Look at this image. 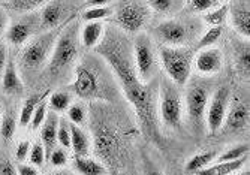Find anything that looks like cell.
<instances>
[{"label":"cell","mask_w":250,"mask_h":175,"mask_svg":"<svg viewBox=\"0 0 250 175\" xmlns=\"http://www.w3.org/2000/svg\"><path fill=\"white\" fill-rule=\"evenodd\" d=\"M36 29H39V17L32 18V19L24 18V19L17 21V23L11 24L8 27L6 39L9 43H12V45L20 47V45H22V43H26L30 36H33Z\"/></svg>","instance_id":"obj_14"},{"label":"cell","mask_w":250,"mask_h":175,"mask_svg":"<svg viewBox=\"0 0 250 175\" xmlns=\"http://www.w3.org/2000/svg\"><path fill=\"white\" fill-rule=\"evenodd\" d=\"M48 160L53 166L62 168L67 163V153L63 148H54L51 151V155L48 156Z\"/></svg>","instance_id":"obj_38"},{"label":"cell","mask_w":250,"mask_h":175,"mask_svg":"<svg viewBox=\"0 0 250 175\" xmlns=\"http://www.w3.org/2000/svg\"><path fill=\"white\" fill-rule=\"evenodd\" d=\"M210 100L208 87L204 84H192L186 93V113L190 126L196 130H201Z\"/></svg>","instance_id":"obj_9"},{"label":"cell","mask_w":250,"mask_h":175,"mask_svg":"<svg viewBox=\"0 0 250 175\" xmlns=\"http://www.w3.org/2000/svg\"><path fill=\"white\" fill-rule=\"evenodd\" d=\"M29 151H30V142L29 141H21L17 145V150H15V157H17V160L18 162H24L29 157Z\"/></svg>","instance_id":"obj_40"},{"label":"cell","mask_w":250,"mask_h":175,"mask_svg":"<svg viewBox=\"0 0 250 175\" xmlns=\"http://www.w3.org/2000/svg\"><path fill=\"white\" fill-rule=\"evenodd\" d=\"M95 53L102 57L119 81L120 89L129 103L133 106L143 134L151 139H159L157 116V79L144 84L135 69L132 43L126 33L116 27H106L102 39L95 47Z\"/></svg>","instance_id":"obj_1"},{"label":"cell","mask_w":250,"mask_h":175,"mask_svg":"<svg viewBox=\"0 0 250 175\" xmlns=\"http://www.w3.org/2000/svg\"><path fill=\"white\" fill-rule=\"evenodd\" d=\"M246 160L247 156L231 162H213L207 168L198 171L195 175H231L234 172H238L246 165Z\"/></svg>","instance_id":"obj_18"},{"label":"cell","mask_w":250,"mask_h":175,"mask_svg":"<svg viewBox=\"0 0 250 175\" xmlns=\"http://www.w3.org/2000/svg\"><path fill=\"white\" fill-rule=\"evenodd\" d=\"M157 116L161 121L172 130H178L183 123V99L175 85L168 78H164L159 82L157 95Z\"/></svg>","instance_id":"obj_5"},{"label":"cell","mask_w":250,"mask_h":175,"mask_svg":"<svg viewBox=\"0 0 250 175\" xmlns=\"http://www.w3.org/2000/svg\"><path fill=\"white\" fill-rule=\"evenodd\" d=\"M8 56H9V51L6 48V43H3L2 40H0V79H2V75H3V71L6 66Z\"/></svg>","instance_id":"obj_42"},{"label":"cell","mask_w":250,"mask_h":175,"mask_svg":"<svg viewBox=\"0 0 250 175\" xmlns=\"http://www.w3.org/2000/svg\"><path fill=\"white\" fill-rule=\"evenodd\" d=\"M219 6V0H190L192 12H208Z\"/></svg>","instance_id":"obj_37"},{"label":"cell","mask_w":250,"mask_h":175,"mask_svg":"<svg viewBox=\"0 0 250 175\" xmlns=\"http://www.w3.org/2000/svg\"><path fill=\"white\" fill-rule=\"evenodd\" d=\"M45 3H48V0H6L5 9L17 12V14H26V12L38 9L39 6Z\"/></svg>","instance_id":"obj_27"},{"label":"cell","mask_w":250,"mask_h":175,"mask_svg":"<svg viewBox=\"0 0 250 175\" xmlns=\"http://www.w3.org/2000/svg\"><path fill=\"white\" fill-rule=\"evenodd\" d=\"M223 33V29L222 26H217V27H210L204 36L198 40V45H196V50H202V48H208V47H213L214 43L219 40V38L222 36Z\"/></svg>","instance_id":"obj_33"},{"label":"cell","mask_w":250,"mask_h":175,"mask_svg":"<svg viewBox=\"0 0 250 175\" xmlns=\"http://www.w3.org/2000/svg\"><path fill=\"white\" fill-rule=\"evenodd\" d=\"M2 2H3V3H5V2H6V0H0V3H2Z\"/></svg>","instance_id":"obj_50"},{"label":"cell","mask_w":250,"mask_h":175,"mask_svg":"<svg viewBox=\"0 0 250 175\" xmlns=\"http://www.w3.org/2000/svg\"><path fill=\"white\" fill-rule=\"evenodd\" d=\"M48 95H50V92L43 96V99L38 103V106H36V109H35L33 117H32V121H30L32 130H38V129L42 126L45 117H47V113H48V99H47V97H48Z\"/></svg>","instance_id":"obj_32"},{"label":"cell","mask_w":250,"mask_h":175,"mask_svg":"<svg viewBox=\"0 0 250 175\" xmlns=\"http://www.w3.org/2000/svg\"><path fill=\"white\" fill-rule=\"evenodd\" d=\"M74 171L78 175H106V168L87 156H77L74 159Z\"/></svg>","instance_id":"obj_21"},{"label":"cell","mask_w":250,"mask_h":175,"mask_svg":"<svg viewBox=\"0 0 250 175\" xmlns=\"http://www.w3.org/2000/svg\"><path fill=\"white\" fill-rule=\"evenodd\" d=\"M17 172H18V175H39L36 166L26 165V163H21V162L17 166Z\"/></svg>","instance_id":"obj_43"},{"label":"cell","mask_w":250,"mask_h":175,"mask_svg":"<svg viewBox=\"0 0 250 175\" xmlns=\"http://www.w3.org/2000/svg\"><path fill=\"white\" fill-rule=\"evenodd\" d=\"M238 68L241 69L243 75L249 78V69H250V54H249V47L240 51L238 56Z\"/></svg>","instance_id":"obj_39"},{"label":"cell","mask_w":250,"mask_h":175,"mask_svg":"<svg viewBox=\"0 0 250 175\" xmlns=\"http://www.w3.org/2000/svg\"><path fill=\"white\" fill-rule=\"evenodd\" d=\"M0 85H2V90L6 95H20L22 92V81L17 68V63L14 60V57L9 54L8 56V61L6 66L2 75V79H0Z\"/></svg>","instance_id":"obj_16"},{"label":"cell","mask_w":250,"mask_h":175,"mask_svg":"<svg viewBox=\"0 0 250 175\" xmlns=\"http://www.w3.org/2000/svg\"><path fill=\"white\" fill-rule=\"evenodd\" d=\"M0 175H18L17 166L8 159H2L0 160Z\"/></svg>","instance_id":"obj_41"},{"label":"cell","mask_w":250,"mask_h":175,"mask_svg":"<svg viewBox=\"0 0 250 175\" xmlns=\"http://www.w3.org/2000/svg\"><path fill=\"white\" fill-rule=\"evenodd\" d=\"M69 127H71V148L74 150V153L77 156H87L88 150H90L88 136L84 134V130L77 124L69 123Z\"/></svg>","instance_id":"obj_23"},{"label":"cell","mask_w":250,"mask_h":175,"mask_svg":"<svg viewBox=\"0 0 250 175\" xmlns=\"http://www.w3.org/2000/svg\"><path fill=\"white\" fill-rule=\"evenodd\" d=\"M9 27V17L3 6H0V36H2Z\"/></svg>","instance_id":"obj_44"},{"label":"cell","mask_w":250,"mask_h":175,"mask_svg":"<svg viewBox=\"0 0 250 175\" xmlns=\"http://www.w3.org/2000/svg\"><path fill=\"white\" fill-rule=\"evenodd\" d=\"M247 155H249V144H235L226 151H223L222 155H219L214 159V162H231V160L241 159Z\"/></svg>","instance_id":"obj_30"},{"label":"cell","mask_w":250,"mask_h":175,"mask_svg":"<svg viewBox=\"0 0 250 175\" xmlns=\"http://www.w3.org/2000/svg\"><path fill=\"white\" fill-rule=\"evenodd\" d=\"M223 53L219 48L208 47L198 50L193 57V64L198 74L201 75H216L223 68Z\"/></svg>","instance_id":"obj_12"},{"label":"cell","mask_w":250,"mask_h":175,"mask_svg":"<svg viewBox=\"0 0 250 175\" xmlns=\"http://www.w3.org/2000/svg\"><path fill=\"white\" fill-rule=\"evenodd\" d=\"M69 89L81 99H102V79L95 68H90L87 63H80L75 69V78Z\"/></svg>","instance_id":"obj_8"},{"label":"cell","mask_w":250,"mask_h":175,"mask_svg":"<svg viewBox=\"0 0 250 175\" xmlns=\"http://www.w3.org/2000/svg\"><path fill=\"white\" fill-rule=\"evenodd\" d=\"M151 19V9L146 0H125L111 15L112 24L123 33H140Z\"/></svg>","instance_id":"obj_6"},{"label":"cell","mask_w":250,"mask_h":175,"mask_svg":"<svg viewBox=\"0 0 250 175\" xmlns=\"http://www.w3.org/2000/svg\"><path fill=\"white\" fill-rule=\"evenodd\" d=\"M151 11L162 15H174L185 8L186 0H146Z\"/></svg>","instance_id":"obj_24"},{"label":"cell","mask_w":250,"mask_h":175,"mask_svg":"<svg viewBox=\"0 0 250 175\" xmlns=\"http://www.w3.org/2000/svg\"><path fill=\"white\" fill-rule=\"evenodd\" d=\"M144 175H162V174H161V171H159L157 168H154L151 163H147L146 169H144Z\"/></svg>","instance_id":"obj_46"},{"label":"cell","mask_w":250,"mask_h":175,"mask_svg":"<svg viewBox=\"0 0 250 175\" xmlns=\"http://www.w3.org/2000/svg\"><path fill=\"white\" fill-rule=\"evenodd\" d=\"M17 124L18 121L15 117V111L14 109H6L2 114V118H0V142L3 145L12 141L17 130Z\"/></svg>","instance_id":"obj_22"},{"label":"cell","mask_w":250,"mask_h":175,"mask_svg":"<svg viewBox=\"0 0 250 175\" xmlns=\"http://www.w3.org/2000/svg\"><path fill=\"white\" fill-rule=\"evenodd\" d=\"M231 175H250V174H249V172H238V174L234 172V174H231Z\"/></svg>","instance_id":"obj_48"},{"label":"cell","mask_w":250,"mask_h":175,"mask_svg":"<svg viewBox=\"0 0 250 175\" xmlns=\"http://www.w3.org/2000/svg\"><path fill=\"white\" fill-rule=\"evenodd\" d=\"M57 142L63 148H71V127L66 118H59L57 127Z\"/></svg>","instance_id":"obj_35"},{"label":"cell","mask_w":250,"mask_h":175,"mask_svg":"<svg viewBox=\"0 0 250 175\" xmlns=\"http://www.w3.org/2000/svg\"><path fill=\"white\" fill-rule=\"evenodd\" d=\"M66 23L67 21H64L63 24H60L56 29L47 30L38 38H35L30 43H27L20 57V69L22 75H26L27 78L35 77L47 66V63L50 61V57L53 54L56 40Z\"/></svg>","instance_id":"obj_2"},{"label":"cell","mask_w":250,"mask_h":175,"mask_svg":"<svg viewBox=\"0 0 250 175\" xmlns=\"http://www.w3.org/2000/svg\"><path fill=\"white\" fill-rule=\"evenodd\" d=\"M41 142L45 148V156L51 155V151L56 148L57 144V127H59V116L54 111L47 113V117H45L42 126H41Z\"/></svg>","instance_id":"obj_15"},{"label":"cell","mask_w":250,"mask_h":175,"mask_svg":"<svg viewBox=\"0 0 250 175\" xmlns=\"http://www.w3.org/2000/svg\"><path fill=\"white\" fill-rule=\"evenodd\" d=\"M80 24L77 15H72L56 40L48 61V71L53 75L63 74L80 56Z\"/></svg>","instance_id":"obj_3"},{"label":"cell","mask_w":250,"mask_h":175,"mask_svg":"<svg viewBox=\"0 0 250 175\" xmlns=\"http://www.w3.org/2000/svg\"><path fill=\"white\" fill-rule=\"evenodd\" d=\"M30 160V165L33 166H42L45 163V160H47V156H45V148L42 145L41 141H36L30 145V151H29V157Z\"/></svg>","instance_id":"obj_34"},{"label":"cell","mask_w":250,"mask_h":175,"mask_svg":"<svg viewBox=\"0 0 250 175\" xmlns=\"http://www.w3.org/2000/svg\"><path fill=\"white\" fill-rule=\"evenodd\" d=\"M67 117H69L72 124H83L85 121V108L81 103H74L66 109Z\"/></svg>","instance_id":"obj_36"},{"label":"cell","mask_w":250,"mask_h":175,"mask_svg":"<svg viewBox=\"0 0 250 175\" xmlns=\"http://www.w3.org/2000/svg\"><path fill=\"white\" fill-rule=\"evenodd\" d=\"M229 17L234 29L246 39L250 38V12L249 6H234L229 9Z\"/></svg>","instance_id":"obj_19"},{"label":"cell","mask_w":250,"mask_h":175,"mask_svg":"<svg viewBox=\"0 0 250 175\" xmlns=\"http://www.w3.org/2000/svg\"><path fill=\"white\" fill-rule=\"evenodd\" d=\"M249 126V103L240 97L229 100L222 129L225 132H238Z\"/></svg>","instance_id":"obj_13"},{"label":"cell","mask_w":250,"mask_h":175,"mask_svg":"<svg viewBox=\"0 0 250 175\" xmlns=\"http://www.w3.org/2000/svg\"><path fill=\"white\" fill-rule=\"evenodd\" d=\"M109 0H85V8H93V6H105L108 5Z\"/></svg>","instance_id":"obj_45"},{"label":"cell","mask_w":250,"mask_h":175,"mask_svg":"<svg viewBox=\"0 0 250 175\" xmlns=\"http://www.w3.org/2000/svg\"><path fill=\"white\" fill-rule=\"evenodd\" d=\"M229 12V6L228 5H219L217 8L208 11L206 15H204V21L210 26V27H217L222 26L225 23L226 17H228Z\"/></svg>","instance_id":"obj_31"},{"label":"cell","mask_w":250,"mask_h":175,"mask_svg":"<svg viewBox=\"0 0 250 175\" xmlns=\"http://www.w3.org/2000/svg\"><path fill=\"white\" fill-rule=\"evenodd\" d=\"M48 175H71L67 171H54V172H50Z\"/></svg>","instance_id":"obj_47"},{"label":"cell","mask_w":250,"mask_h":175,"mask_svg":"<svg viewBox=\"0 0 250 175\" xmlns=\"http://www.w3.org/2000/svg\"><path fill=\"white\" fill-rule=\"evenodd\" d=\"M216 157H217V153L216 151H204V153H199V155L193 156L186 163V172L195 175L198 171H201L204 168H207L208 165H211Z\"/></svg>","instance_id":"obj_26"},{"label":"cell","mask_w":250,"mask_h":175,"mask_svg":"<svg viewBox=\"0 0 250 175\" xmlns=\"http://www.w3.org/2000/svg\"><path fill=\"white\" fill-rule=\"evenodd\" d=\"M71 95L66 92H54L48 97V108L54 113H63L71 106Z\"/></svg>","instance_id":"obj_29"},{"label":"cell","mask_w":250,"mask_h":175,"mask_svg":"<svg viewBox=\"0 0 250 175\" xmlns=\"http://www.w3.org/2000/svg\"><path fill=\"white\" fill-rule=\"evenodd\" d=\"M132 56L135 69L140 79L147 84L154 79L157 74V57L154 53L153 42L148 35L140 33L132 43Z\"/></svg>","instance_id":"obj_7"},{"label":"cell","mask_w":250,"mask_h":175,"mask_svg":"<svg viewBox=\"0 0 250 175\" xmlns=\"http://www.w3.org/2000/svg\"><path fill=\"white\" fill-rule=\"evenodd\" d=\"M0 118H2V105H0Z\"/></svg>","instance_id":"obj_49"},{"label":"cell","mask_w":250,"mask_h":175,"mask_svg":"<svg viewBox=\"0 0 250 175\" xmlns=\"http://www.w3.org/2000/svg\"><path fill=\"white\" fill-rule=\"evenodd\" d=\"M154 35L165 47H183L189 39V29L181 21L167 19L154 29Z\"/></svg>","instance_id":"obj_11"},{"label":"cell","mask_w":250,"mask_h":175,"mask_svg":"<svg viewBox=\"0 0 250 175\" xmlns=\"http://www.w3.org/2000/svg\"><path fill=\"white\" fill-rule=\"evenodd\" d=\"M229 100H231V90H229V87H226V85L219 87V89L214 92L211 100H208L206 121H207L208 132L211 135L222 130L225 116H226V111H228Z\"/></svg>","instance_id":"obj_10"},{"label":"cell","mask_w":250,"mask_h":175,"mask_svg":"<svg viewBox=\"0 0 250 175\" xmlns=\"http://www.w3.org/2000/svg\"><path fill=\"white\" fill-rule=\"evenodd\" d=\"M48 93V92H47ZM47 93H43V95H32L29 96L24 103H22V108H21V111H20V116H18V123L21 127H26L30 124L32 121V117H33V113H35V109L38 106V103L43 99V96L47 95Z\"/></svg>","instance_id":"obj_25"},{"label":"cell","mask_w":250,"mask_h":175,"mask_svg":"<svg viewBox=\"0 0 250 175\" xmlns=\"http://www.w3.org/2000/svg\"><path fill=\"white\" fill-rule=\"evenodd\" d=\"M62 19H63V6L59 2L45 3L39 15V29L45 32L56 29L60 24H63Z\"/></svg>","instance_id":"obj_17"},{"label":"cell","mask_w":250,"mask_h":175,"mask_svg":"<svg viewBox=\"0 0 250 175\" xmlns=\"http://www.w3.org/2000/svg\"><path fill=\"white\" fill-rule=\"evenodd\" d=\"M104 24L102 21H88V23L83 27L81 32V43L85 48H95L102 39L104 35Z\"/></svg>","instance_id":"obj_20"},{"label":"cell","mask_w":250,"mask_h":175,"mask_svg":"<svg viewBox=\"0 0 250 175\" xmlns=\"http://www.w3.org/2000/svg\"><path fill=\"white\" fill-rule=\"evenodd\" d=\"M112 12H114V8L112 6H93V8H87L83 14H81V18L88 23V21H102V19H106V18H111Z\"/></svg>","instance_id":"obj_28"},{"label":"cell","mask_w":250,"mask_h":175,"mask_svg":"<svg viewBox=\"0 0 250 175\" xmlns=\"http://www.w3.org/2000/svg\"><path fill=\"white\" fill-rule=\"evenodd\" d=\"M159 57H161V64L169 81L178 87L188 84L195 57V51L192 48L164 45L159 48Z\"/></svg>","instance_id":"obj_4"}]
</instances>
